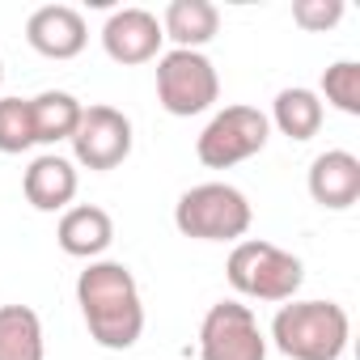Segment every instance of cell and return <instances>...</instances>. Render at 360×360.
<instances>
[{
	"label": "cell",
	"instance_id": "cell-1",
	"mask_svg": "<svg viewBox=\"0 0 360 360\" xmlns=\"http://www.w3.org/2000/svg\"><path fill=\"white\" fill-rule=\"evenodd\" d=\"M77 305L89 326V339L106 352H127L144 335V301L131 267L115 259H94L77 276Z\"/></svg>",
	"mask_w": 360,
	"mask_h": 360
},
{
	"label": "cell",
	"instance_id": "cell-2",
	"mask_svg": "<svg viewBox=\"0 0 360 360\" xmlns=\"http://www.w3.org/2000/svg\"><path fill=\"white\" fill-rule=\"evenodd\" d=\"M352 322L335 301H292L280 305L271 322V339L288 360H339L347 347Z\"/></svg>",
	"mask_w": 360,
	"mask_h": 360
},
{
	"label": "cell",
	"instance_id": "cell-3",
	"mask_svg": "<svg viewBox=\"0 0 360 360\" xmlns=\"http://www.w3.org/2000/svg\"><path fill=\"white\" fill-rule=\"evenodd\" d=\"M250 200L229 183H200L174 204V225L195 242H238L250 233Z\"/></svg>",
	"mask_w": 360,
	"mask_h": 360
},
{
	"label": "cell",
	"instance_id": "cell-4",
	"mask_svg": "<svg viewBox=\"0 0 360 360\" xmlns=\"http://www.w3.org/2000/svg\"><path fill=\"white\" fill-rule=\"evenodd\" d=\"M225 276L233 284V292L250 297V301H292L301 280H305V267L297 255L271 246V242H259V238H246L233 246L229 263H225Z\"/></svg>",
	"mask_w": 360,
	"mask_h": 360
},
{
	"label": "cell",
	"instance_id": "cell-5",
	"mask_svg": "<svg viewBox=\"0 0 360 360\" xmlns=\"http://www.w3.org/2000/svg\"><path fill=\"white\" fill-rule=\"evenodd\" d=\"M221 98V77L204 51H165L157 60V102L174 119L204 115Z\"/></svg>",
	"mask_w": 360,
	"mask_h": 360
},
{
	"label": "cell",
	"instance_id": "cell-6",
	"mask_svg": "<svg viewBox=\"0 0 360 360\" xmlns=\"http://www.w3.org/2000/svg\"><path fill=\"white\" fill-rule=\"evenodd\" d=\"M271 136V123L263 110L255 106H225L221 115H212V123L200 131L195 140V157L208 169H229L238 161H250L255 153H263Z\"/></svg>",
	"mask_w": 360,
	"mask_h": 360
},
{
	"label": "cell",
	"instance_id": "cell-7",
	"mask_svg": "<svg viewBox=\"0 0 360 360\" xmlns=\"http://www.w3.org/2000/svg\"><path fill=\"white\" fill-rule=\"evenodd\" d=\"M200 360H267L255 309L242 301H217L200 322Z\"/></svg>",
	"mask_w": 360,
	"mask_h": 360
},
{
	"label": "cell",
	"instance_id": "cell-8",
	"mask_svg": "<svg viewBox=\"0 0 360 360\" xmlns=\"http://www.w3.org/2000/svg\"><path fill=\"white\" fill-rule=\"evenodd\" d=\"M72 157L85 169H115L131 157V119L115 106H85L72 131Z\"/></svg>",
	"mask_w": 360,
	"mask_h": 360
},
{
	"label": "cell",
	"instance_id": "cell-9",
	"mask_svg": "<svg viewBox=\"0 0 360 360\" xmlns=\"http://www.w3.org/2000/svg\"><path fill=\"white\" fill-rule=\"evenodd\" d=\"M26 43L47 60H77L89 43V26L72 5H43L26 22Z\"/></svg>",
	"mask_w": 360,
	"mask_h": 360
},
{
	"label": "cell",
	"instance_id": "cell-10",
	"mask_svg": "<svg viewBox=\"0 0 360 360\" xmlns=\"http://www.w3.org/2000/svg\"><path fill=\"white\" fill-rule=\"evenodd\" d=\"M161 22L148 9H119L102 26V47L115 64H148L161 51Z\"/></svg>",
	"mask_w": 360,
	"mask_h": 360
},
{
	"label": "cell",
	"instance_id": "cell-11",
	"mask_svg": "<svg viewBox=\"0 0 360 360\" xmlns=\"http://www.w3.org/2000/svg\"><path fill=\"white\" fill-rule=\"evenodd\" d=\"M309 195L318 208L343 212L360 200V157H352L347 148H330L322 157H314L309 165Z\"/></svg>",
	"mask_w": 360,
	"mask_h": 360
},
{
	"label": "cell",
	"instance_id": "cell-12",
	"mask_svg": "<svg viewBox=\"0 0 360 360\" xmlns=\"http://www.w3.org/2000/svg\"><path fill=\"white\" fill-rule=\"evenodd\" d=\"M22 191H26L30 208H39V212H68V204L77 200V169L68 157L43 153L30 161V169L22 178Z\"/></svg>",
	"mask_w": 360,
	"mask_h": 360
},
{
	"label": "cell",
	"instance_id": "cell-13",
	"mask_svg": "<svg viewBox=\"0 0 360 360\" xmlns=\"http://www.w3.org/2000/svg\"><path fill=\"white\" fill-rule=\"evenodd\" d=\"M56 242H60L64 255L94 263V259L106 255V246L115 242V221H110V212L98 208V204H77V208H68V212L60 217Z\"/></svg>",
	"mask_w": 360,
	"mask_h": 360
},
{
	"label": "cell",
	"instance_id": "cell-14",
	"mask_svg": "<svg viewBox=\"0 0 360 360\" xmlns=\"http://www.w3.org/2000/svg\"><path fill=\"white\" fill-rule=\"evenodd\" d=\"M221 30V9L212 0H169L165 18H161V34L178 43V51H200L204 43H212Z\"/></svg>",
	"mask_w": 360,
	"mask_h": 360
},
{
	"label": "cell",
	"instance_id": "cell-15",
	"mask_svg": "<svg viewBox=\"0 0 360 360\" xmlns=\"http://www.w3.org/2000/svg\"><path fill=\"white\" fill-rule=\"evenodd\" d=\"M43 322L30 305H0V360H43Z\"/></svg>",
	"mask_w": 360,
	"mask_h": 360
},
{
	"label": "cell",
	"instance_id": "cell-16",
	"mask_svg": "<svg viewBox=\"0 0 360 360\" xmlns=\"http://www.w3.org/2000/svg\"><path fill=\"white\" fill-rule=\"evenodd\" d=\"M81 102L64 89H47L39 98H30V119H34V144H56V140H72L77 123H81Z\"/></svg>",
	"mask_w": 360,
	"mask_h": 360
},
{
	"label": "cell",
	"instance_id": "cell-17",
	"mask_svg": "<svg viewBox=\"0 0 360 360\" xmlns=\"http://www.w3.org/2000/svg\"><path fill=\"white\" fill-rule=\"evenodd\" d=\"M288 140H314L318 127H322V98L314 89H280L276 94V106H271V119Z\"/></svg>",
	"mask_w": 360,
	"mask_h": 360
},
{
	"label": "cell",
	"instance_id": "cell-18",
	"mask_svg": "<svg viewBox=\"0 0 360 360\" xmlns=\"http://www.w3.org/2000/svg\"><path fill=\"white\" fill-rule=\"evenodd\" d=\"M34 148V119L30 98H0V153Z\"/></svg>",
	"mask_w": 360,
	"mask_h": 360
},
{
	"label": "cell",
	"instance_id": "cell-19",
	"mask_svg": "<svg viewBox=\"0 0 360 360\" xmlns=\"http://www.w3.org/2000/svg\"><path fill=\"white\" fill-rule=\"evenodd\" d=\"M322 94L335 110L343 115H360V64L356 60H339L322 72Z\"/></svg>",
	"mask_w": 360,
	"mask_h": 360
},
{
	"label": "cell",
	"instance_id": "cell-20",
	"mask_svg": "<svg viewBox=\"0 0 360 360\" xmlns=\"http://www.w3.org/2000/svg\"><path fill=\"white\" fill-rule=\"evenodd\" d=\"M343 18V0H297L292 5V22L309 34H322L330 26H339Z\"/></svg>",
	"mask_w": 360,
	"mask_h": 360
},
{
	"label": "cell",
	"instance_id": "cell-21",
	"mask_svg": "<svg viewBox=\"0 0 360 360\" xmlns=\"http://www.w3.org/2000/svg\"><path fill=\"white\" fill-rule=\"evenodd\" d=\"M0 81H5V64H0Z\"/></svg>",
	"mask_w": 360,
	"mask_h": 360
}]
</instances>
